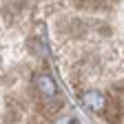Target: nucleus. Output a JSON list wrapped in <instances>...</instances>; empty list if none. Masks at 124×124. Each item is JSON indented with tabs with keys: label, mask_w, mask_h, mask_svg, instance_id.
I'll list each match as a JSON object with an SVG mask.
<instances>
[{
	"label": "nucleus",
	"mask_w": 124,
	"mask_h": 124,
	"mask_svg": "<svg viewBox=\"0 0 124 124\" xmlns=\"http://www.w3.org/2000/svg\"><path fill=\"white\" fill-rule=\"evenodd\" d=\"M20 117H22V106L16 100H9L7 102V111H5V122L7 124H18Z\"/></svg>",
	"instance_id": "nucleus-6"
},
{
	"label": "nucleus",
	"mask_w": 124,
	"mask_h": 124,
	"mask_svg": "<svg viewBox=\"0 0 124 124\" xmlns=\"http://www.w3.org/2000/svg\"><path fill=\"white\" fill-rule=\"evenodd\" d=\"M31 84H33V91L38 93V98H51L58 95V84L55 80L46 73V71H38L31 78Z\"/></svg>",
	"instance_id": "nucleus-1"
},
{
	"label": "nucleus",
	"mask_w": 124,
	"mask_h": 124,
	"mask_svg": "<svg viewBox=\"0 0 124 124\" xmlns=\"http://www.w3.org/2000/svg\"><path fill=\"white\" fill-rule=\"evenodd\" d=\"M122 115H124V104L115 98L108 95L106 98V104L102 108V117L108 122V124H120L122 122Z\"/></svg>",
	"instance_id": "nucleus-3"
},
{
	"label": "nucleus",
	"mask_w": 124,
	"mask_h": 124,
	"mask_svg": "<svg viewBox=\"0 0 124 124\" xmlns=\"http://www.w3.org/2000/svg\"><path fill=\"white\" fill-rule=\"evenodd\" d=\"M80 98H82L84 106L91 108V111H100L102 113V108L106 104V100L102 98V93H98V91H84V93H80Z\"/></svg>",
	"instance_id": "nucleus-4"
},
{
	"label": "nucleus",
	"mask_w": 124,
	"mask_h": 124,
	"mask_svg": "<svg viewBox=\"0 0 124 124\" xmlns=\"http://www.w3.org/2000/svg\"><path fill=\"white\" fill-rule=\"evenodd\" d=\"M64 108V98L62 95H51V98H40L38 102V113L44 117L60 115V111Z\"/></svg>",
	"instance_id": "nucleus-2"
},
{
	"label": "nucleus",
	"mask_w": 124,
	"mask_h": 124,
	"mask_svg": "<svg viewBox=\"0 0 124 124\" xmlns=\"http://www.w3.org/2000/svg\"><path fill=\"white\" fill-rule=\"evenodd\" d=\"M69 33L71 36H82L84 33V20H80V18L69 20Z\"/></svg>",
	"instance_id": "nucleus-7"
},
{
	"label": "nucleus",
	"mask_w": 124,
	"mask_h": 124,
	"mask_svg": "<svg viewBox=\"0 0 124 124\" xmlns=\"http://www.w3.org/2000/svg\"><path fill=\"white\" fill-rule=\"evenodd\" d=\"M27 49L31 55H36V58H46V42L40 38V36H29L27 38Z\"/></svg>",
	"instance_id": "nucleus-5"
},
{
	"label": "nucleus",
	"mask_w": 124,
	"mask_h": 124,
	"mask_svg": "<svg viewBox=\"0 0 124 124\" xmlns=\"http://www.w3.org/2000/svg\"><path fill=\"white\" fill-rule=\"evenodd\" d=\"M108 93H111V98H115V100H120L124 104V82H115L111 89H108Z\"/></svg>",
	"instance_id": "nucleus-8"
},
{
	"label": "nucleus",
	"mask_w": 124,
	"mask_h": 124,
	"mask_svg": "<svg viewBox=\"0 0 124 124\" xmlns=\"http://www.w3.org/2000/svg\"><path fill=\"white\" fill-rule=\"evenodd\" d=\"M53 124H78V120L73 115H60V117H55Z\"/></svg>",
	"instance_id": "nucleus-9"
},
{
	"label": "nucleus",
	"mask_w": 124,
	"mask_h": 124,
	"mask_svg": "<svg viewBox=\"0 0 124 124\" xmlns=\"http://www.w3.org/2000/svg\"><path fill=\"white\" fill-rule=\"evenodd\" d=\"M29 124H51L49 122V117H44V115H33V117H29Z\"/></svg>",
	"instance_id": "nucleus-10"
}]
</instances>
